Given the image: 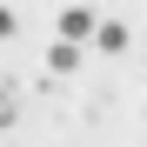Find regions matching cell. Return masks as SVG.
Wrapping results in <instances>:
<instances>
[{"mask_svg": "<svg viewBox=\"0 0 147 147\" xmlns=\"http://www.w3.org/2000/svg\"><path fill=\"white\" fill-rule=\"evenodd\" d=\"M94 27H100L94 7H80V0H67V7H60V40H94Z\"/></svg>", "mask_w": 147, "mask_h": 147, "instance_id": "1", "label": "cell"}, {"mask_svg": "<svg viewBox=\"0 0 147 147\" xmlns=\"http://www.w3.org/2000/svg\"><path fill=\"white\" fill-rule=\"evenodd\" d=\"M94 40H100V54H127V27H120V20H100Z\"/></svg>", "mask_w": 147, "mask_h": 147, "instance_id": "2", "label": "cell"}, {"mask_svg": "<svg viewBox=\"0 0 147 147\" xmlns=\"http://www.w3.org/2000/svg\"><path fill=\"white\" fill-rule=\"evenodd\" d=\"M47 67H54V74H74V67H80V40H60L54 54H47Z\"/></svg>", "mask_w": 147, "mask_h": 147, "instance_id": "3", "label": "cell"}, {"mask_svg": "<svg viewBox=\"0 0 147 147\" xmlns=\"http://www.w3.org/2000/svg\"><path fill=\"white\" fill-rule=\"evenodd\" d=\"M13 120H20V100H13L7 87H0V127H13Z\"/></svg>", "mask_w": 147, "mask_h": 147, "instance_id": "4", "label": "cell"}, {"mask_svg": "<svg viewBox=\"0 0 147 147\" xmlns=\"http://www.w3.org/2000/svg\"><path fill=\"white\" fill-rule=\"evenodd\" d=\"M0 40H13V13L7 7H0Z\"/></svg>", "mask_w": 147, "mask_h": 147, "instance_id": "5", "label": "cell"}]
</instances>
